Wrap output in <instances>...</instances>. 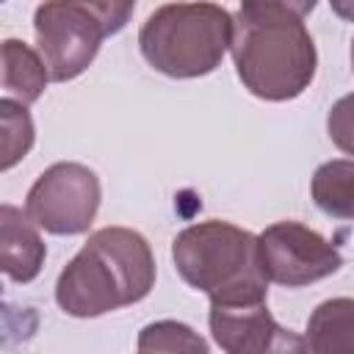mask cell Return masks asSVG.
<instances>
[{
	"label": "cell",
	"mask_w": 354,
	"mask_h": 354,
	"mask_svg": "<svg viewBox=\"0 0 354 354\" xmlns=\"http://www.w3.org/2000/svg\"><path fill=\"white\" fill-rule=\"evenodd\" d=\"M171 260L183 282L202 290L210 304H249L268 296L260 238L230 221L210 218L180 230Z\"/></svg>",
	"instance_id": "obj_3"
},
{
	"label": "cell",
	"mask_w": 354,
	"mask_h": 354,
	"mask_svg": "<svg viewBox=\"0 0 354 354\" xmlns=\"http://www.w3.org/2000/svg\"><path fill=\"white\" fill-rule=\"evenodd\" d=\"M39 224L14 205H0V266L11 282H33L44 266L47 246Z\"/></svg>",
	"instance_id": "obj_9"
},
{
	"label": "cell",
	"mask_w": 354,
	"mask_h": 354,
	"mask_svg": "<svg viewBox=\"0 0 354 354\" xmlns=\"http://www.w3.org/2000/svg\"><path fill=\"white\" fill-rule=\"evenodd\" d=\"M304 348L315 354L354 351V299L337 296L321 301L307 318Z\"/></svg>",
	"instance_id": "obj_10"
},
{
	"label": "cell",
	"mask_w": 354,
	"mask_h": 354,
	"mask_svg": "<svg viewBox=\"0 0 354 354\" xmlns=\"http://www.w3.org/2000/svg\"><path fill=\"white\" fill-rule=\"evenodd\" d=\"M301 19L277 0H241L230 53L249 94L288 102L310 88L318 53Z\"/></svg>",
	"instance_id": "obj_1"
},
{
	"label": "cell",
	"mask_w": 354,
	"mask_h": 354,
	"mask_svg": "<svg viewBox=\"0 0 354 354\" xmlns=\"http://www.w3.org/2000/svg\"><path fill=\"white\" fill-rule=\"evenodd\" d=\"M155 257L141 232L102 227L61 268L55 301L72 318H100L147 299L155 288Z\"/></svg>",
	"instance_id": "obj_2"
},
{
	"label": "cell",
	"mask_w": 354,
	"mask_h": 354,
	"mask_svg": "<svg viewBox=\"0 0 354 354\" xmlns=\"http://www.w3.org/2000/svg\"><path fill=\"white\" fill-rule=\"evenodd\" d=\"M313 202L332 218H354V160L337 158L315 169L310 180Z\"/></svg>",
	"instance_id": "obj_12"
},
{
	"label": "cell",
	"mask_w": 354,
	"mask_h": 354,
	"mask_svg": "<svg viewBox=\"0 0 354 354\" xmlns=\"http://www.w3.org/2000/svg\"><path fill=\"white\" fill-rule=\"evenodd\" d=\"M80 3H86L102 19V25L108 28L111 36L119 33L130 22L133 8H136V0H80Z\"/></svg>",
	"instance_id": "obj_16"
},
{
	"label": "cell",
	"mask_w": 354,
	"mask_h": 354,
	"mask_svg": "<svg viewBox=\"0 0 354 354\" xmlns=\"http://www.w3.org/2000/svg\"><path fill=\"white\" fill-rule=\"evenodd\" d=\"M50 80L47 64L30 44L19 39L3 41V91L6 97L30 105L44 94V86Z\"/></svg>",
	"instance_id": "obj_11"
},
{
	"label": "cell",
	"mask_w": 354,
	"mask_h": 354,
	"mask_svg": "<svg viewBox=\"0 0 354 354\" xmlns=\"http://www.w3.org/2000/svg\"><path fill=\"white\" fill-rule=\"evenodd\" d=\"M100 177L75 160L47 166L25 196V213L50 235H83L97 218Z\"/></svg>",
	"instance_id": "obj_6"
},
{
	"label": "cell",
	"mask_w": 354,
	"mask_h": 354,
	"mask_svg": "<svg viewBox=\"0 0 354 354\" xmlns=\"http://www.w3.org/2000/svg\"><path fill=\"white\" fill-rule=\"evenodd\" d=\"M138 351H194V354H207V340L194 332L188 324L180 321H155L147 324L138 335L136 343Z\"/></svg>",
	"instance_id": "obj_14"
},
{
	"label": "cell",
	"mask_w": 354,
	"mask_h": 354,
	"mask_svg": "<svg viewBox=\"0 0 354 354\" xmlns=\"http://www.w3.org/2000/svg\"><path fill=\"white\" fill-rule=\"evenodd\" d=\"M232 33L235 17L216 3H166L141 25L138 50L160 75L188 80L224 61Z\"/></svg>",
	"instance_id": "obj_4"
},
{
	"label": "cell",
	"mask_w": 354,
	"mask_h": 354,
	"mask_svg": "<svg viewBox=\"0 0 354 354\" xmlns=\"http://www.w3.org/2000/svg\"><path fill=\"white\" fill-rule=\"evenodd\" d=\"M326 133H329V141L346 152V155H354V91L340 97L332 108H329V116H326Z\"/></svg>",
	"instance_id": "obj_15"
},
{
	"label": "cell",
	"mask_w": 354,
	"mask_h": 354,
	"mask_svg": "<svg viewBox=\"0 0 354 354\" xmlns=\"http://www.w3.org/2000/svg\"><path fill=\"white\" fill-rule=\"evenodd\" d=\"M257 238L268 279L285 288H304L326 279L343 266L340 249L301 221H277Z\"/></svg>",
	"instance_id": "obj_7"
},
{
	"label": "cell",
	"mask_w": 354,
	"mask_h": 354,
	"mask_svg": "<svg viewBox=\"0 0 354 354\" xmlns=\"http://www.w3.org/2000/svg\"><path fill=\"white\" fill-rule=\"evenodd\" d=\"M329 8L346 19V22H354V0H329Z\"/></svg>",
	"instance_id": "obj_17"
},
{
	"label": "cell",
	"mask_w": 354,
	"mask_h": 354,
	"mask_svg": "<svg viewBox=\"0 0 354 354\" xmlns=\"http://www.w3.org/2000/svg\"><path fill=\"white\" fill-rule=\"evenodd\" d=\"M351 69H354V39H351Z\"/></svg>",
	"instance_id": "obj_19"
},
{
	"label": "cell",
	"mask_w": 354,
	"mask_h": 354,
	"mask_svg": "<svg viewBox=\"0 0 354 354\" xmlns=\"http://www.w3.org/2000/svg\"><path fill=\"white\" fill-rule=\"evenodd\" d=\"M277 3L288 6V8H290V11H296L299 17H307V14L315 8V3H318V0H277Z\"/></svg>",
	"instance_id": "obj_18"
},
{
	"label": "cell",
	"mask_w": 354,
	"mask_h": 354,
	"mask_svg": "<svg viewBox=\"0 0 354 354\" xmlns=\"http://www.w3.org/2000/svg\"><path fill=\"white\" fill-rule=\"evenodd\" d=\"M33 33L55 83L83 75L97 58L102 39L111 36L102 19L80 0H44L33 14Z\"/></svg>",
	"instance_id": "obj_5"
},
{
	"label": "cell",
	"mask_w": 354,
	"mask_h": 354,
	"mask_svg": "<svg viewBox=\"0 0 354 354\" xmlns=\"http://www.w3.org/2000/svg\"><path fill=\"white\" fill-rule=\"evenodd\" d=\"M210 335L227 354H266V351H307L304 337L290 335L268 313L266 301L249 304H210Z\"/></svg>",
	"instance_id": "obj_8"
},
{
	"label": "cell",
	"mask_w": 354,
	"mask_h": 354,
	"mask_svg": "<svg viewBox=\"0 0 354 354\" xmlns=\"http://www.w3.org/2000/svg\"><path fill=\"white\" fill-rule=\"evenodd\" d=\"M0 124H3V171L19 163L33 147V119L28 108L11 97L0 100Z\"/></svg>",
	"instance_id": "obj_13"
}]
</instances>
